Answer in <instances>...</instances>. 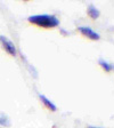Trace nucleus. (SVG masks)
<instances>
[{"label":"nucleus","mask_w":114,"mask_h":128,"mask_svg":"<svg viewBox=\"0 0 114 128\" xmlns=\"http://www.w3.org/2000/svg\"><path fill=\"white\" fill-rule=\"evenodd\" d=\"M27 20L31 23L43 28H55L59 24L58 18L54 15H33L30 16Z\"/></svg>","instance_id":"f257e3e1"},{"label":"nucleus","mask_w":114,"mask_h":128,"mask_svg":"<svg viewBox=\"0 0 114 128\" xmlns=\"http://www.w3.org/2000/svg\"><path fill=\"white\" fill-rule=\"evenodd\" d=\"M0 41H1V44H2L3 48H5V50L7 52L9 55H11V56H15L16 55V47H15V45H14L10 40L8 39V38H6L5 36H0Z\"/></svg>","instance_id":"f03ea898"},{"label":"nucleus","mask_w":114,"mask_h":128,"mask_svg":"<svg viewBox=\"0 0 114 128\" xmlns=\"http://www.w3.org/2000/svg\"><path fill=\"white\" fill-rule=\"evenodd\" d=\"M78 30H79V31L82 33V34H85L86 37H88L89 39H91V40H99V39H101V36H99L97 32L94 31V30H91L90 28L80 26Z\"/></svg>","instance_id":"7ed1b4c3"},{"label":"nucleus","mask_w":114,"mask_h":128,"mask_svg":"<svg viewBox=\"0 0 114 128\" xmlns=\"http://www.w3.org/2000/svg\"><path fill=\"white\" fill-rule=\"evenodd\" d=\"M39 97H40V100H41V102L45 104L48 109H50L51 111H56V110H57V108H56L55 104H54L51 101H49V100H48L45 95H42V94H39Z\"/></svg>","instance_id":"20e7f679"},{"label":"nucleus","mask_w":114,"mask_h":128,"mask_svg":"<svg viewBox=\"0 0 114 128\" xmlns=\"http://www.w3.org/2000/svg\"><path fill=\"white\" fill-rule=\"evenodd\" d=\"M88 14H89V16H90L91 18H94V20L98 18L99 15H101L99 10L95 7V6H93V5H90L89 7H88Z\"/></svg>","instance_id":"39448f33"},{"label":"nucleus","mask_w":114,"mask_h":128,"mask_svg":"<svg viewBox=\"0 0 114 128\" xmlns=\"http://www.w3.org/2000/svg\"><path fill=\"white\" fill-rule=\"evenodd\" d=\"M99 64H101L102 68H103L106 72H110L112 70V65H110V64L107 63V62H105L104 60H99Z\"/></svg>","instance_id":"423d86ee"},{"label":"nucleus","mask_w":114,"mask_h":128,"mask_svg":"<svg viewBox=\"0 0 114 128\" xmlns=\"http://www.w3.org/2000/svg\"><path fill=\"white\" fill-rule=\"evenodd\" d=\"M0 124H1V125H5V124H6V125H8V124L6 122L5 120H3V118L1 117V116H0Z\"/></svg>","instance_id":"0eeeda50"},{"label":"nucleus","mask_w":114,"mask_h":128,"mask_svg":"<svg viewBox=\"0 0 114 128\" xmlns=\"http://www.w3.org/2000/svg\"><path fill=\"white\" fill-rule=\"evenodd\" d=\"M90 128H97V127H90Z\"/></svg>","instance_id":"6e6552de"},{"label":"nucleus","mask_w":114,"mask_h":128,"mask_svg":"<svg viewBox=\"0 0 114 128\" xmlns=\"http://www.w3.org/2000/svg\"><path fill=\"white\" fill-rule=\"evenodd\" d=\"M112 69H114V66H112Z\"/></svg>","instance_id":"1a4fd4ad"}]
</instances>
